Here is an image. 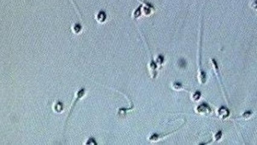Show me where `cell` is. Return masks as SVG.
<instances>
[{
  "label": "cell",
  "mask_w": 257,
  "mask_h": 145,
  "mask_svg": "<svg viewBox=\"0 0 257 145\" xmlns=\"http://www.w3.org/2000/svg\"><path fill=\"white\" fill-rule=\"evenodd\" d=\"M202 27H201L200 30V40H199V47H198V72H197V78L200 84H205L207 80V76L204 70H202L201 67V43H202Z\"/></svg>",
  "instance_id": "obj_1"
},
{
  "label": "cell",
  "mask_w": 257,
  "mask_h": 145,
  "mask_svg": "<svg viewBox=\"0 0 257 145\" xmlns=\"http://www.w3.org/2000/svg\"><path fill=\"white\" fill-rule=\"evenodd\" d=\"M210 63H211V65L213 67V70L215 73L216 77L218 78L219 80V82H220V85L221 89H222V92L224 94V96H225V99H226L227 104L229 105V101H228V97H227V95H226V89L224 87V84H223V82H222V78H221V74H220V66H219V64L217 62V60L214 58H211L210 59Z\"/></svg>",
  "instance_id": "obj_2"
},
{
  "label": "cell",
  "mask_w": 257,
  "mask_h": 145,
  "mask_svg": "<svg viewBox=\"0 0 257 145\" xmlns=\"http://www.w3.org/2000/svg\"><path fill=\"white\" fill-rule=\"evenodd\" d=\"M195 112L201 115H211L213 113V110L211 109L209 105L207 103H201L199 104L196 108H194Z\"/></svg>",
  "instance_id": "obj_3"
},
{
  "label": "cell",
  "mask_w": 257,
  "mask_h": 145,
  "mask_svg": "<svg viewBox=\"0 0 257 145\" xmlns=\"http://www.w3.org/2000/svg\"><path fill=\"white\" fill-rule=\"evenodd\" d=\"M230 109L228 108H226L225 106H221L220 108L217 109V112H216V115L219 118H220L221 120H224V119H226L230 117Z\"/></svg>",
  "instance_id": "obj_4"
},
{
  "label": "cell",
  "mask_w": 257,
  "mask_h": 145,
  "mask_svg": "<svg viewBox=\"0 0 257 145\" xmlns=\"http://www.w3.org/2000/svg\"><path fill=\"white\" fill-rule=\"evenodd\" d=\"M158 69H159V66H158L157 63L152 58L151 59V62L148 65V70H149V72H150V75L152 76V78H156Z\"/></svg>",
  "instance_id": "obj_5"
},
{
  "label": "cell",
  "mask_w": 257,
  "mask_h": 145,
  "mask_svg": "<svg viewBox=\"0 0 257 145\" xmlns=\"http://www.w3.org/2000/svg\"><path fill=\"white\" fill-rule=\"evenodd\" d=\"M172 89L176 90V91H182V90H184V91L187 92L190 91L189 89V90L186 89L185 87H184L181 82H172Z\"/></svg>",
  "instance_id": "obj_6"
},
{
  "label": "cell",
  "mask_w": 257,
  "mask_h": 145,
  "mask_svg": "<svg viewBox=\"0 0 257 145\" xmlns=\"http://www.w3.org/2000/svg\"><path fill=\"white\" fill-rule=\"evenodd\" d=\"M222 137H223V131L221 130H219L216 132V134L214 136V137H213L214 139L207 142V143H214V142H219V141H220L222 139Z\"/></svg>",
  "instance_id": "obj_7"
},
{
  "label": "cell",
  "mask_w": 257,
  "mask_h": 145,
  "mask_svg": "<svg viewBox=\"0 0 257 145\" xmlns=\"http://www.w3.org/2000/svg\"><path fill=\"white\" fill-rule=\"evenodd\" d=\"M53 109L55 113H61L63 109V104H62V102H54V104H53Z\"/></svg>",
  "instance_id": "obj_8"
},
{
  "label": "cell",
  "mask_w": 257,
  "mask_h": 145,
  "mask_svg": "<svg viewBox=\"0 0 257 145\" xmlns=\"http://www.w3.org/2000/svg\"><path fill=\"white\" fill-rule=\"evenodd\" d=\"M105 19H106V14H105L104 11H100L98 14H97V16H96V20H97V22H100V23H103V22H105Z\"/></svg>",
  "instance_id": "obj_9"
},
{
  "label": "cell",
  "mask_w": 257,
  "mask_h": 145,
  "mask_svg": "<svg viewBox=\"0 0 257 145\" xmlns=\"http://www.w3.org/2000/svg\"><path fill=\"white\" fill-rule=\"evenodd\" d=\"M252 115H253V112L250 111V110H247L243 113H242L241 115L238 117V118H243V119L247 120V119H249V118H251Z\"/></svg>",
  "instance_id": "obj_10"
},
{
  "label": "cell",
  "mask_w": 257,
  "mask_h": 145,
  "mask_svg": "<svg viewBox=\"0 0 257 145\" xmlns=\"http://www.w3.org/2000/svg\"><path fill=\"white\" fill-rule=\"evenodd\" d=\"M201 98V93L200 91L193 92L192 95H191V100L194 102H197L198 101H200Z\"/></svg>",
  "instance_id": "obj_11"
},
{
  "label": "cell",
  "mask_w": 257,
  "mask_h": 145,
  "mask_svg": "<svg viewBox=\"0 0 257 145\" xmlns=\"http://www.w3.org/2000/svg\"><path fill=\"white\" fill-rule=\"evenodd\" d=\"M71 30H72V32H73L75 34H80V33L82 32V26H81L80 24H78V23H75V24H74L73 25V27H72V28H71Z\"/></svg>",
  "instance_id": "obj_12"
},
{
  "label": "cell",
  "mask_w": 257,
  "mask_h": 145,
  "mask_svg": "<svg viewBox=\"0 0 257 145\" xmlns=\"http://www.w3.org/2000/svg\"><path fill=\"white\" fill-rule=\"evenodd\" d=\"M155 62L157 63L159 68V67H161V66L163 65V64H164V62H165V58H164V56H163V55H158L157 57H156V59H155Z\"/></svg>",
  "instance_id": "obj_13"
},
{
  "label": "cell",
  "mask_w": 257,
  "mask_h": 145,
  "mask_svg": "<svg viewBox=\"0 0 257 145\" xmlns=\"http://www.w3.org/2000/svg\"><path fill=\"white\" fill-rule=\"evenodd\" d=\"M141 10H142V6L138 7L137 10L134 11V13H133V15H134L133 17H134V18H136V19H137V18H138V17H140L141 14H142V11H141Z\"/></svg>",
  "instance_id": "obj_14"
},
{
  "label": "cell",
  "mask_w": 257,
  "mask_h": 145,
  "mask_svg": "<svg viewBox=\"0 0 257 145\" xmlns=\"http://www.w3.org/2000/svg\"><path fill=\"white\" fill-rule=\"evenodd\" d=\"M249 7L254 11H257V0H252L249 3Z\"/></svg>",
  "instance_id": "obj_15"
}]
</instances>
